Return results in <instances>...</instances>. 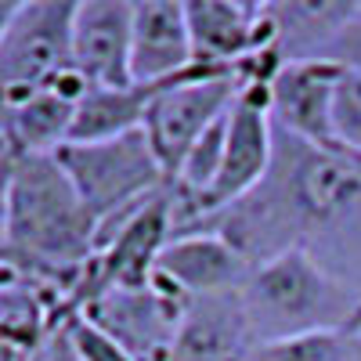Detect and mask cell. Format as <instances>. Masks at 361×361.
<instances>
[{
  "label": "cell",
  "instance_id": "1",
  "mask_svg": "<svg viewBox=\"0 0 361 361\" xmlns=\"http://www.w3.org/2000/svg\"><path fill=\"white\" fill-rule=\"evenodd\" d=\"M195 228L224 235L253 267L304 250L361 289V156L322 152L275 130V159L260 188Z\"/></svg>",
  "mask_w": 361,
  "mask_h": 361
},
{
  "label": "cell",
  "instance_id": "2",
  "mask_svg": "<svg viewBox=\"0 0 361 361\" xmlns=\"http://www.w3.org/2000/svg\"><path fill=\"white\" fill-rule=\"evenodd\" d=\"M98 224L87 214L73 180L54 156L11 159V206L4 253L51 282L69 304V293L94 257Z\"/></svg>",
  "mask_w": 361,
  "mask_h": 361
},
{
  "label": "cell",
  "instance_id": "3",
  "mask_svg": "<svg viewBox=\"0 0 361 361\" xmlns=\"http://www.w3.org/2000/svg\"><path fill=\"white\" fill-rule=\"evenodd\" d=\"M238 296L253 343L354 329L361 314V289L336 279L304 250H286L257 264Z\"/></svg>",
  "mask_w": 361,
  "mask_h": 361
},
{
  "label": "cell",
  "instance_id": "4",
  "mask_svg": "<svg viewBox=\"0 0 361 361\" xmlns=\"http://www.w3.org/2000/svg\"><path fill=\"white\" fill-rule=\"evenodd\" d=\"M54 159L62 163L66 177L73 180L76 195L83 199L98 228L166 188V173L145 130L119 134L109 141H69L54 152Z\"/></svg>",
  "mask_w": 361,
  "mask_h": 361
},
{
  "label": "cell",
  "instance_id": "5",
  "mask_svg": "<svg viewBox=\"0 0 361 361\" xmlns=\"http://www.w3.org/2000/svg\"><path fill=\"white\" fill-rule=\"evenodd\" d=\"M246 76L243 73H214V69H192L180 80H170L159 87V94L148 105L145 116V137L166 173V180L177 177L180 163L188 159L195 141L228 116L235 105Z\"/></svg>",
  "mask_w": 361,
  "mask_h": 361
},
{
  "label": "cell",
  "instance_id": "6",
  "mask_svg": "<svg viewBox=\"0 0 361 361\" xmlns=\"http://www.w3.org/2000/svg\"><path fill=\"white\" fill-rule=\"evenodd\" d=\"M271 159H275V123H271V112H267V80H246L228 112V137H224L217 180L195 202L188 221L177 228V235L235 206L250 192H257L271 170Z\"/></svg>",
  "mask_w": 361,
  "mask_h": 361
},
{
  "label": "cell",
  "instance_id": "7",
  "mask_svg": "<svg viewBox=\"0 0 361 361\" xmlns=\"http://www.w3.org/2000/svg\"><path fill=\"white\" fill-rule=\"evenodd\" d=\"M73 15L69 0H25L15 8L0 40V98L47 87L73 69Z\"/></svg>",
  "mask_w": 361,
  "mask_h": 361
},
{
  "label": "cell",
  "instance_id": "8",
  "mask_svg": "<svg viewBox=\"0 0 361 361\" xmlns=\"http://www.w3.org/2000/svg\"><path fill=\"white\" fill-rule=\"evenodd\" d=\"M80 314L112 336L134 361H170L185 300L148 282L137 289H109L90 300Z\"/></svg>",
  "mask_w": 361,
  "mask_h": 361
},
{
  "label": "cell",
  "instance_id": "9",
  "mask_svg": "<svg viewBox=\"0 0 361 361\" xmlns=\"http://www.w3.org/2000/svg\"><path fill=\"white\" fill-rule=\"evenodd\" d=\"M253 264L238 253L224 235L217 231H180L173 235L166 250L156 260L152 282L177 300H202V296H224L246 286Z\"/></svg>",
  "mask_w": 361,
  "mask_h": 361
},
{
  "label": "cell",
  "instance_id": "10",
  "mask_svg": "<svg viewBox=\"0 0 361 361\" xmlns=\"http://www.w3.org/2000/svg\"><path fill=\"white\" fill-rule=\"evenodd\" d=\"M340 69L329 62L282 66L267 80V112L279 134L322 152H343L333 130V90Z\"/></svg>",
  "mask_w": 361,
  "mask_h": 361
},
{
  "label": "cell",
  "instance_id": "11",
  "mask_svg": "<svg viewBox=\"0 0 361 361\" xmlns=\"http://www.w3.org/2000/svg\"><path fill=\"white\" fill-rule=\"evenodd\" d=\"M130 0H83L73 15V73L87 87H127L130 76Z\"/></svg>",
  "mask_w": 361,
  "mask_h": 361
},
{
  "label": "cell",
  "instance_id": "12",
  "mask_svg": "<svg viewBox=\"0 0 361 361\" xmlns=\"http://www.w3.org/2000/svg\"><path fill=\"white\" fill-rule=\"evenodd\" d=\"M87 83L69 69L62 80L47 87L25 90L15 98H0V123L11 148V159L18 156H54L73 137L76 105Z\"/></svg>",
  "mask_w": 361,
  "mask_h": 361
},
{
  "label": "cell",
  "instance_id": "13",
  "mask_svg": "<svg viewBox=\"0 0 361 361\" xmlns=\"http://www.w3.org/2000/svg\"><path fill=\"white\" fill-rule=\"evenodd\" d=\"M195 69L188 15L180 0H141L134 4L130 76L134 83H170Z\"/></svg>",
  "mask_w": 361,
  "mask_h": 361
},
{
  "label": "cell",
  "instance_id": "14",
  "mask_svg": "<svg viewBox=\"0 0 361 361\" xmlns=\"http://www.w3.org/2000/svg\"><path fill=\"white\" fill-rule=\"evenodd\" d=\"M357 0H267V54L275 66L325 62L329 47L354 15Z\"/></svg>",
  "mask_w": 361,
  "mask_h": 361
},
{
  "label": "cell",
  "instance_id": "15",
  "mask_svg": "<svg viewBox=\"0 0 361 361\" xmlns=\"http://www.w3.org/2000/svg\"><path fill=\"white\" fill-rule=\"evenodd\" d=\"M253 350V333L243 311V296H202L188 300L170 361H243Z\"/></svg>",
  "mask_w": 361,
  "mask_h": 361
},
{
  "label": "cell",
  "instance_id": "16",
  "mask_svg": "<svg viewBox=\"0 0 361 361\" xmlns=\"http://www.w3.org/2000/svg\"><path fill=\"white\" fill-rule=\"evenodd\" d=\"M163 83H127V87H87L76 105L69 141H109L145 127L148 105Z\"/></svg>",
  "mask_w": 361,
  "mask_h": 361
},
{
  "label": "cell",
  "instance_id": "17",
  "mask_svg": "<svg viewBox=\"0 0 361 361\" xmlns=\"http://www.w3.org/2000/svg\"><path fill=\"white\" fill-rule=\"evenodd\" d=\"M243 361H361V329H329V333L253 343Z\"/></svg>",
  "mask_w": 361,
  "mask_h": 361
},
{
  "label": "cell",
  "instance_id": "18",
  "mask_svg": "<svg viewBox=\"0 0 361 361\" xmlns=\"http://www.w3.org/2000/svg\"><path fill=\"white\" fill-rule=\"evenodd\" d=\"M333 130L343 152L361 156V69H340L333 90Z\"/></svg>",
  "mask_w": 361,
  "mask_h": 361
},
{
  "label": "cell",
  "instance_id": "19",
  "mask_svg": "<svg viewBox=\"0 0 361 361\" xmlns=\"http://www.w3.org/2000/svg\"><path fill=\"white\" fill-rule=\"evenodd\" d=\"M62 329H66L73 350L80 354V361H134L112 336H105L102 329L94 322H87L83 314H69L62 322Z\"/></svg>",
  "mask_w": 361,
  "mask_h": 361
},
{
  "label": "cell",
  "instance_id": "20",
  "mask_svg": "<svg viewBox=\"0 0 361 361\" xmlns=\"http://www.w3.org/2000/svg\"><path fill=\"white\" fill-rule=\"evenodd\" d=\"M325 62L336 69H361V0L354 15L347 18V25L340 29V37L333 40V47H329Z\"/></svg>",
  "mask_w": 361,
  "mask_h": 361
},
{
  "label": "cell",
  "instance_id": "21",
  "mask_svg": "<svg viewBox=\"0 0 361 361\" xmlns=\"http://www.w3.org/2000/svg\"><path fill=\"white\" fill-rule=\"evenodd\" d=\"M33 361H80V354L73 350V343H69V336H66V329L58 325L54 333L44 340V347L33 354Z\"/></svg>",
  "mask_w": 361,
  "mask_h": 361
},
{
  "label": "cell",
  "instance_id": "22",
  "mask_svg": "<svg viewBox=\"0 0 361 361\" xmlns=\"http://www.w3.org/2000/svg\"><path fill=\"white\" fill-rule=\"evenodd\" d=\"M8 206H11V163L0 166V250L8 238Z\"/></svg>",
  "mask_w": 361,
  "mask_h": 361
},
{
  "label": "cell",
  "instance_id": "23",
  "mask_svg": "<svg viewBox=\"0 0 361 361\" xmlns=\"http://www.w3.org/2000/svg\"><path fill=\"white\" fill-rule=\"evenodd\" d=\"M0 361H33V354H29V350H22L18 343L0 340Z\"/></svg>",
  "mask_w": 361,
  "mask_h": 361
},
{
  "label": "cell",
  "instance_id": "24",
  "mask_svg": "<svg viewBox=\"0 0 361 361\" xmlns=\"http://www.w3.org/2000/svg\"><path fill=\"white\" fill-rule=\"evenodd\" d=\"M15 8L18 4H11V0H0V40H4V33H8V22H11Z\"/></svg>",
  "mask_w": 361,
  "mask_h": 361
},
{
  "label": "cell",
  "instance_id": "25",
  "mask_svg": "<svg viewBox=\"0 0 361 361\" xmlns=\"http://www.w3.org/2000/svg\"><path fill=\"white\" fill-rule=\"evenodd\" d=\"M11 163V148H8V137H4V123H0V166Z\"/></svg>",
  "mask_w": 361,
  "mask_h": 361
},
{
  "label": "cell",
  "instance_id": "26",
  "mask_svg": "<svg viewBox=\"0 0 361 361\" xmlns=\"http://www.w3.org/2000/svg\"><path fill=\"white\" fill-rule=\"evenodd\" d=\"M357 329H361V325H357Z\"/></svg>",
  "mask_w": 361,
  "mask_h": 361
}]
</instances>
